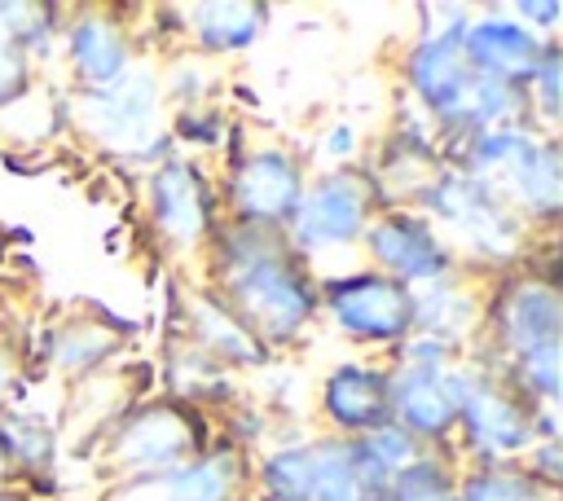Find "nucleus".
I'll return each instance as SVG.
<instances>
[{
    "mask_svg": "<svg viewBox=\"0 0 563 501\" xmlns=\"http://www.w3.org/2000/svg\"><path fill=\"white\" fill-rule=\"evenodd\" d=\"M471 426L488 439V444H497V448H515L519 439H523V422L501 404V400H471Z\"/></svg>",
    "mask_w": 563,
    "mask_h": 501,
    "instance_id": "obj_12",
    "label": "nucleus"
},
{
    "mask_svg": "<svg viewBox=\"0 0 563 501\" xmlns=\"http://www.w3.org/2000/svg\"><path fill=\"white\" fill-rule=\"evenodd\" d=\"M207 18H216V31H207L211 40H220V44H242V40H251V31H255V13L251 9H207Z\"/></svg>",
    "mask_w": 563,
    "mask_h": 501,
    "instance_id": "obj_15",
    "label": "nucleus"
},
{
    "mask_svg": "<svg viewBox=\"0 0 563 501\" xmlns=\"http://www.w3.org/2000/svg\"><path fill=\"white\" fill-rule=\"evenodd\" d=\"M238 294H242V303H246L251 312L268 316L273 330H290V325L308 312L303 286H299L282 264H268V259L246 264V272L238 277Z\"/></svg>",
    "mask_w": 563,
    "mask_h": 501,
    "instance_id": "obj_2",
    "label": "nucleus"
},
{
    "mask_svg": "<svg viewBox=\"0 0 563 501\" xmlns=\"http://www.w3.org/2000/svg\"><path fill=\"white\" fill-rule=\"evenodd\" d=\"M374 246H378V255H383L391 268H400V272H409V277H427V272L440 268L435 242H431L422 229H413V224H383L378 237H374Z\"/></svg>",
    "mask_w": 563,
    "mask_h": 501,
    "instance_id": "obj_6",
    "label": "nucleus"
},
{
    "mask_svg": "<svg viewBox=\"0 0 563 501\" xmlns=\"http://www.w3.org/2000/svg\"><path fill=\"white\" fill-rule=\"evenodd\" d=\"M471 57H479L484 66H497V70H523V66H532L537 44L510 22H484L471 35Z\"/></svg>",
    "mask_w": 563,
    "mask_h": 501,
    "instance_id": "obj_7",
    "label": "nucleus"
},
{
    "mask_svg": "<svg viewBox=\"0 0 563 501\" xmlns=\"http://www.w3.org/2000/svg\"><path fill=\"white\" fill-rule=\"evenodd\" d=\"M356 220H361V198H356V189H352L347 180H325V185L308 198L299 229H303L308 242H339V237H347V233L356 229Z\"/></svg>",
    "mask_w": 563,
    "mask_h": 501,
    "instance_id": "obj_4",
    "label": "nucleus"
},
{
    "mask_svg": "<svg viewBox=\"0 0 563 501\" xmlns=\"http://www.w3.org/2000/svg\"><path fill=\"white\" fill-rule=\"evenodd\" d=\"M405 501H449V497H444V488L435 483V475H413V479L405 483Z\"/></svg>",
    "mask_w": 563,
    "mask_h": 501,
    "instance_id": "obj_16",
    "label": "nucleus"
},
{
    "mask_svg": "<svg viewBox=\"0 0 563 501\" xmlns=\"http://www.w3.org/2000/svg\"><path fill=\"white\" fill-rule=\"evenodd\" d=\"M418 84L427 88L431 101H449L457 88H462V70H457V57H453V40H440L431 48L418 53Z\"/></svg>",
    "mask_w": 563,
    "mask_h": 501,
    "instance_id": "obj_10",
    "label": "nucleus"
},
{
    "mask_svg": "<svg viewBox=\"0 0 563 501\" xmlns=\"http://www.w3.org/2000/svg\"><path fill=\"white\" fill-rule=\"evenodd\" d=\"M334 312L347 330H361V334H396L409 316V303L396 286L387 281H374V277H361L352 286H343L334 294Z\"/></svg>",
    "mask_w": 563,
    "mask_h": 501,
    "instance_id": "obj_3",
    "label": "nucleus"
},
{
    "mask_svg": "<svg viewBox=\"0 0 563 501\" xmlns=\"http://www.w3.org/2000/svg\"><path fill=\"white\" fill-rule=\"evenodd\" d=\"M158 198H163V215L167 224L180 233V237H194L198 233V220H202V202H198V189L189 180V171L172 167L158 185Z\"/></svg>",
    "mask_w": 563,
    "mask_h": 501,
    "instance_id": "obj_9",
    "label": "nucleus"
},
{
    "mask_svg": "<svg viewBox=\"0 0 563 501\" xmlns=\"http://www.w3.org/2000/svg\"><path fill=\"white\" fill-rule=\"evenodd\" d=\"M554 325H559V316H554L550 294H528V299H519L515 312H510V330H515V338L528 343V347H550V343H554Z\"/></svg>",
    "mask_w": 563,
    "mask_h": 501,
    "instance_id": "obj_11",
    "label": "nucleus"
},
{
    "mask_svg": "<svg viewBox=\"0 0 563 501\" xmlns=\"http://www.w3.org/2000/svg\"><path fill=\"white\" fill-rule=\"evenodd\" d=\"M75 53H79V66H84L88 75H114V70H119V57H123L119 40H114L101 22L79 26V35H75Z\"/></svg>",
    "mask_w": 563,
    "mask_h": 501,
    "instance_id": "obj_13",
    "label": "nucleus"
},
{
    "mask_svg": "<svg viewBox=\"0 0 563 501\" xmlns=\"http://www.w3.org/2000/svg\"><path fill=\"white\" fill-rule=\"evenodd\" d=\"M405 413H409L418 426L435 431V426H444V422L453 417V404H449V396H440V387H435L431 374H418V378L405 387Z\"/></svg>",
    "mask_w": 563,
    "mask_h": 501,
    "instance_id": "obj_14",
    "label": "nucleus"
},
{
    "mask_svg": "<svg viewBox=\"0 0 563 501\" xmlns=\"http://www.w3.org/2000/svg\"><path fill=\"white\" fill-rule=\"evenodd\" d=\"M268 483L277 501H361L365 497V475L361 461L343 448H308V453H286L273 461Z\"/></svg>",
    "mask_w": 563,
    "mask_h": 501,
    "instance_id": "obj_1",
    "label": "nucleus"
},
{
    "mask_svg": "<svg viewBox=\"0 0 563 501\" xmlns=\"http://www.w3.org/2000/svg\"><path fill=\"white\" fill-rule=\"evenodd\" d=\"M330 409L352 422V426H365V422H378L383 409H387V387L365 374V369H343L334 382H330Z\"/></svg>",
    "mask_w": 563,
    "mask_h": 501,
    "instance_id": "obj_5",
    "label": "nucleus"
},
{
    "mask_svg": "<svg viewBox=\"0 0 563 501\" xmlns=\"http://www.w3.org/2000/svg\"><path fill=\"white\" fill-rule=\"evenodd\" d=\"M242 207L251 211H282L295 198V176L286 167V158H255L242 171Z\"/></svg>",
    "mask_w": 563,
    "mask_h": 501,
    "instance_id": "obj_8",
    "label": "nucleus"
}]
</instances>
